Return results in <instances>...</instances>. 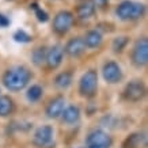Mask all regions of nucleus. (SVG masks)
<instances>
[{"label":"nucleus","mask_w":148,"mask_h":148,"mask_svg":"<svg viewBox=\"0 0 148 148\" xmlns=\"http://www.w3.org/2000/svg\"><path fill=\"white\" fill-rule=\"evenodd\" d=\"M73 23V14L71 11H60L53 19V30L57 34H65Z\"/></svg>","instance_id":"obj_7"},{"label":"nucleus","mask_w":148,"mask_h":148,"mask_svg":"<svg viewBox=\"0 0 148 148\" xmlns=\"http://www.w3.org/2000/svg\"><path fill=\"white\" fill-rule=\"evenodd\" d=\"M42 87L38 84H33L26 92V97L27 99L30 101V102H37V101H40L41 97H42Z\"/></svg>","instance_id":"obj_19"},{"label":"nucleus","mask_w":148,"mask_h":148,"mask_svg":"<svg viewBox=\"0 0 148 148\" xmlns=\"http://www.w3.org/2000/svg\"><path fill=\"white\" fill-rule=\"evenodd\" d=\"M92 1H94L95 7H98L101 10H105L106 7H109V1L110 0H92Z\"/></svg>","instance_id":"obj_23"},{"label":"nucleus","mask_w":148,"mask_h":148,"mask_svg":"<svg viewBox=\"0 0 148 148\" xmlns=\"http://www.w3.org/2000/svg\"><path fill=\"white\" fill-rule=\"evenodd\" d=\"M64 58V48L61 45H53L52 48L46 50V61L48 67L50 69H56L60 67V64L63 63Z\"/></svg>","instance_id":"obj_10"},{"label":"nucleus","mask_w":148,"mask_h":148,"mask_svg":"<svg viewBox=\"0 0 148 148\" xmlns=\"http://www.w3.org/2000/svg\"><path fill=\"white\" fill-rule=\"evenodd\" d=\"M30 79H32L30 71L23 65H18V67H12L7 69L1 77V82L7 90L12 91V92H18L29 84Z\"/></svg>","instance_id":"obj_1"},{"label":"nucleus","mask_w":148,"mask_h":148,"mask_svg":"<svg viewBox=\"0 0 148 148\" xmlns=\"http://www.w3.org/2000/svg\"><path fill=\"white\" fill-rule=\"evenodd\" d=\"M145 14V5L135 0H124L116 8V15L121 21H137Z\"/></svg>","instance_id":"obj_2"},{"label":"nucleus","mask_w":148,"mask_h":148,"mask_svg":"<svg viewBox=\"0 0 148 148\" xmlns=\"http://www.w3.org/2000/svg\"><path fill=\"white\" fill-rule=\"evenodd\" d=\"M128 37L125 36H121V37H117V38H114L113 40V44H112V48L113 50L116 52V53H120V52H122V50L125 49V46L128 45Z\"/></svg>","instance_id":"obj_20"},{"label":"nucleus","mask_w":148,"mask_h":148,"mask_svg":"<svg viewBox=\"0 0 148 148\" xmlns=\"http://www.w3.org/2000/svg\"><path fill=\"white\" fill-rule=\"evenodd\" d=\"M54 130L50 125H42L34 132L33 136V144L38 148L48 147L52 141H53Z\"/></svg>","instance_id":"obj_8"},{"label":"nucleus","mask_w":148,"mask_h":148,"mask_svg":"<svg viewBox=\"0 0 148 148\" xmlns=\"http://www.w3.org/2000/svg\"><path fill=\"white\" fill-rule=\"evenodd\" d=\"M145 86L141 80L135 79V80H130L124 88V98L129 102H139L144 98L145 95Z\"/></svg>","instance_id":"obj_6"},{"label":"nucleus","mask_w":148,"mask_h":148,"mask_svg":"<svg viewBox=\"0 0 148 148\" xmlns=\"http://www.w3.org/2000/svg\"><path fill=\"white\" fill-rule=\"evenodd\" d=\"M113 140L109 133L102 129H95L86 137V148H110Z\"/></svg>","instance_id":"obj_4"},{"label":"nucleus","mask_w":148,"mask_h":148,"mask_svg":"<svg viewBox=\"0 0 148 148\" xmlns=\"http://www.w3.org/2000/svg\"><path fill=\"white\" fill-rule=\"evenodd\" d=\"M14 40L16 41V42L26 44V42H30V41H32V36L27 34L25 30H18V32H15V34H14Z\"/></svg>","instance_id":"obj_21"},{"label":"nucleus","mask_w":148,"mask_h":148,"mask_svg":"<svg viewBox=\"0 0 148 148\" xmlns=\"http://www.w3.org/2000/svg\"><path fill=\"white\" fill-rule=\"evenodd\" d=\"M14 101L8 95H0V117H7L14 112Z\"/></svg>","instance_id":"obj_17"},{"label":"nucleus","mask_w":148,"mask_h":148,"mask_svg":"<svg viewBox=\"0 0 148 148\" xmlns=\"http://www.w3.org/2000/svg\"><path fill=\"white\" fill-rule=\"evenodd\" d=\"M61 117H63V121L65 124H75V122L79 121L80 118V109L76 105H71V106H67L64 108L63 113H61Z\"/></svg>","instance_id":"obj_13"},{"label":"nucleus","mask_w":148,"mask_h":148,"mask_svg":"<svg viewBox=\"0 0 148 148\" xmlns=\"http://www.w3.org/2000/svg\"><path fill=\"white\" fill-rule=\"evenodd\" d=\"M102 40H103L102 34L98 30H90V32H87L86 37L83 38L86 48H88V49H97V48H99L101 44H102Z\"/></svg>","instance_id":"obj_15"},{"label":"nucleus","mask_w":148,"mask_h":148,"mask_svg":"<svg viewBox=\"0 0 148 148\" xmlns=\"http://www.w3.org/2000/svg\"><path fill=\"white\" fill-rule=\"evenodd\" d=\"M32 7L34 8V11H36V16H37V19H38L40 22H48L49 15H48V12H46L45 10H42V8H40V7H37V4H33Z\"/></svg>","instance_id":"obj_22"},{"label":"nucleus","mask_w":148,"mask_h":148,"mask_svg":"<svg viewBox=\"0 0 148 148\" xmlns=\"http://www.w3.org/2000/svg\"><path fill=\"white\" fill-rule=\"evenodd\" d=\"M64 108H65V98L63 95H58L56 98H53L49 102V105L46 106V116L49 118H58L61 116Z\"/></svg>","instance_id":"obj_12"},{"label":"nucleus","mask_w":148,"mask_h":148,"mask_svg":"<svg viewBox=\"0 0 148 148\" xmlns=\"http://www.w3.org/2000/svg\"><path fill=\"white\" fill-rule=\"evenodd\" d=\"M7 26H10V19L5 15L0 14V29H4Z\"/></svg>","instance_id":"obj_24"},{"label":"nucleus","mask_w":148,"mask_h":148,"mask_svg":"<svg viewBox=\"0 0 148 148\" xmlns=\"http://www.w3.org/2000/svg\"><path fill=\"white\" fill-rule=\"evenodd\" d=\"M95 4L92 0H84L83 3H80V4L77 5V10H76V14L77 16L80 19H90L92 15L95 14Z\"/></svg>","instance_id":"obj_14"},{"label":"nucleus","mask_w":148,"mask_h":148,"mask_svg":"<svg viewBox=\"0 0 148 148\" xmlns=\"http://www.w3.org/2000/svg\"><path fill=\"white\" fill-rule=\"evenodd\" d=\"M72 80H73V77H72V73L71 72H61V73H58L56 79H54V84L57 88L60 90H67L68 87L72 84Z\"/></svg>","instance_id":"obj_16"},{"label":"nucleus","mask_w":148,"mask_h":148,"mask_svg":"<svg viewBox=\"0 0 148 148\" xmlns=\"http://www.w3.org/2000/svg\"><path fill=\"white\" fill-rule=\"evenodd\" d=\"M132 63L136 67H144L148 63V40L147 38H140L136 41L133 50H132Z\"/></svg>","instance_id":"obj_5"},{"label":"nucleus","mask_w":148,"mask_h":148,"mask_svg":"<svg viewBox=\"0 0 148 148\" xmlns=\"http://www.w3.org/2000/svg\"><path fill=\"white\" fill-rule=\"evenodd\" d=\"M102 75H103V79L108 83L116 84L118 82H121L122 79L121 67L116 61H108V63H105V65L102 68Z\"/></svg>","instance_id":"obj_9"},{"label":"nucleus","mask_w":148,"mask_h":148,"mask_svg":"<svg viewBox=\"0 0 148 148\" xmlns=\"http://www.w3.org/2000/svg\"><path fill=\"white\" fill-rule=\"evenodd\" d=\"M97 90H98V73L94 69H88L86 73H83V76L79 80V92L82 97L91 98L97 94Z\"/></svg>","instance_id":"obj_3"},{"label":"nucleus","mask_w":148,"mask_h":148,"mask_svg":"<svg viewBox=\"0 0 148 148\" xmlns=\"http://www.w3.org/2000/svg\"><path fill=\"white\" fill-rule=\"evenodd\" d=\"M86 45L82 37H75L67 42V45L64 48V53H67L69 57H79L84 53Z\"/></svg>","instance_id":"obj_11"},{"label":"nucleus","mask_w":148,"mask_h":148,"mask_svg":"<svg viewBox=\"0 0 148 148\" xmlns=\"http://www.w3.org/2000/svg\"><path fill=\"white\" fill-rule=\"evenodd\" d=\"M32 60H33V63H34V65L41 67L46 61V48H44V46L36 48L32 53Z\"/></svg>","instance_id":"obj_18"}]
</instances>
